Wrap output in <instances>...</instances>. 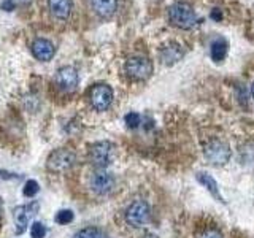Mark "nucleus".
Here are the masks:
<instances>
[{"mask_svg":"<svg viewBox=\"0 0 254 238\" xmlns=\"http://www.w3.org/2000/svg\"><path fill=\"white\" fill-rule=\"evenodd\" d=\"M169 19L175 27L183 30L192 29L200 22L195 11L192 10V6L185 2H177L169 8Z\"/></svg>","mask_w":254,"mask_h":238,"instance_id":"nucleus-1","label":"nucleus"},{"mask_svg":"<svg viewBox=\"0 0 254 238\" xmlns=\"http://www.w3.org/2000/svg\"><path fill=\"white\" fill-rule=\"evenodd\" d=\"M126 73L135 81H145L153 73V63L145 56H132L126 60Z\"/></svg>","mask_w":254,"mask_h":238,"instance_id":"nucleus-2","label":"nucleus"},{"mask_svg":"<svg viewBox=\"0 0 254 238\" xmlns=\"http://www.w3.org/2000/svg\"><path fill=\"white\" fill-rule=\"evenodd\" d=\"M203 156L206 159V162H210L214 167L224 165L230 161V156H232V151L230 146L226 141L222 140H211L208 145L203 149Z\"/></svg>","mask_w":254,"mask_h":238,"instance_id":"nucleus-3","label":"nucleus"},{"mask_svg":"<svg viewBox=\"0 0 254 238\" xmlns=\"http://www.w3.org/2000/svg\"><path fill=\"white\" fill-rule=\"evenodd\" d=\"M115 145L110 141H97L89 149V159L97 169H105L115 159Z\"/></svg>","mask_w":254,"mask_h":238,"instance_id":"nucleus-4","label":"nucleus"},{"mask_svg":"<svg viewBox=\"0 0 254 238\" xmlns=\"http://www.w3.org/2000/svg\"><path fill=\"white\" fill-rule=\"evenodd\" d=\"M75 161L76 157L75 154L71 153L70 149H58V151H53L48 157L46 161V167L50 172H54V173H64L70 170L71 167L75 165Z\"/></svg>","mask_w":254,"mask_h":238,"instance_id":"nucleus-5","label":"nucleus"},{"mask_svg":"<svg viewBox=\"0 0 254 238\" xmlns=\"http://www.w3.org/2000/svg\"><path fill=\"white\" fill-rule=\"evenodd\" d=\"M151 218V208L146 202L135 200L129 205V208L126 210V221L127 224L132 227H141L145 226Z\"/></svg>","mask_w":254,"mask_h":238,"instance_id":"nucleus-6","label":"nucleus"},{"mask_svg":"<svg viewBox=\"0 0 254 238\" xmlns=\"http://www.w3.org/2000/svg\"><path fill=\"white\" fill-rule=\"evenodd\" d=\"M89 100L92 108L105 111L113 102V89L108 84H95L89 92Z\"/></svg>","mask_w":254,"mask_h":238,"instance_id":"nucleus-7","label":"nucleus"},{"mask_svg":"<svg viewBox=\"0 0 254 238\" xmlns=\"http://www.w3.org/2000/svg\"><path fill=\"white\" fill-rule=\"evenodd\" d=\"M89 186L95 194L105 195L111 192L115 187V177L111 173L105 172L103 169H99L97 172L92 173V177L89 179Z\"/></svg>","mask_w":254,"mask_h":238,"instance_id":"nucleus-8","label":"nucleus"},{"mask_svg":"<svg viewBox=\"0 0 254 238\" xmlns=\"http://www.w3.org/2000/svg\"><path fill=\"white\" fill-rule=\"evenodd\" d=\"M56 84L61 91L64 92H73L78 86V71L73 68V67H62L58 70V73H56V78H54Z\"/></svg>","mask_w":254,"mask_h":238,"instance_id":"nucleus-9","label":"nucleus"},{"mask_svg":"<svg viewBox=\"0 0 254 238\" xmlns=\"http://www.w3.org/2000/svg\"><path fill=\"white\" fill-rule=\"evenodd\" d=\"M38 211V202H32L30 205H24L14 208V224L16 234H22L27 229V222L30 218H34Z\"/></svg>","mask_w":254,"mask_h":238,"instance_id":"nucleus-10","label":"nucleus"},{"mask_svg":"<svg viewBox=\"0 0 254 238\" xmlns=\"http://www.w3.org/2000/svg\"><path fill=\"white\" fill-rule=\"evenodd\" d=\"M30 51H32V54H34L35 59L42 60V62H48V60H51L54 58L56 48H54V45L50 42V40H46V38H37V40H34V42H32Z\"/></svg>","mask_w":254,"mask_h":238,"instance_id":"nucleus-11","label":"nucleus"},{"mask_svg":"<svg viewBox=\"0 0 254 238\" xmlns=\"http://www.w3.org/2000/svg\"><path fill=\"white\" fill-rule=\"evenodd\" d=\"M183 56H185V50L178 43L165 45L161 50V53H159V58H161L164 65H173V63H177L183 59Z\"/></svg>","mask_w":254,"mask_h":238,"instance_id":"nucleus-12","label":"nucleus"},{"mask_svg":"<svg viewBox=\"0 0 254 238\" xmlns=\"http://www.w3.org/2000/svg\"><path fill=\"white\" fill-rule=\"evenodd\" d=\"M48 8L54 18L65 21L70 18L71 10H73V2L71 0H48Z\"/></svg>","mask_w":254,"mask_h":238,"instance_id":"nucleus-13","label":"nucleus"},{"mask_svg":"<svg viewBox=\"0 0 254 238\" xmlns=\"http://www.w3.org/2000/svg\"><path fill=\"white\" fill-rule=\"evenodd\" d=\"M92 10L100 18L108 19L118 10V0H92Z\"/></svg>","mask_w":254,"mask_h":238,"instance_id":"nucleus-14","label":"nucleus"},{"mask_svg":"<svg viewBox=\"0 0 254 238\" xmlns=\"http://www.w3.org/2000/svg\"><path fill=\"white\" fill-rule=\"evenodd\" d=\"M227 50H229V43H227V40L226 38H222V37H216L211 42L210 45V56H211V59L219 63L226 59V56H227Z\"/></svg>","mask_w":254,"mask_h":238,"instance_id":"nucleus-15","label":"nucleus"},{"mask_svg":"<svg viewBox=\"0 0 254 238\" xmlns=\"http://www.w3.org/2000/svg\"><path fill=\"white\" fill-rule=\"evenodd\" d=\"M197 181L200 182L202 186H205L206 190H208V192H210L214 198H216V200L224 202V200H222L221 194H219V187H218V184H216V181H214V178L211 177V175L205 173V172H198V173H197Z\"/></svg>","mask_w":254,"mask_h":238,"instance_id":"nucleus-16","label":"nucleus"},{"mask_svg":"<svg viewBox=\"0 0 254 238\" xmlns=\"http://www.w3.org/2000/svg\"><path fill=\"white\" fill-rule=\"evenodd\" d=\"M75 238H105L103 232L97 227H86L75 235Z\"/></svg>","mask_w":254,"mask_h":238,"instance_id":"nucleus-17","label":"nucleus"},{"mask_svg":"<svg viewBox=\"0 0 254 238\" xmlns=\"http://www.w3.org/2000/svg\"><path fill=\"white\" fill-rule=\"evenodd\" d=\"M38 190H40V187H38V182L35 179H29L26 184H24V195H26V197L37 195Z\"/></svg>","mask_w":254,"mask_h":238,"instance_id":"nucleus-18","label":"nucleus"},{"mask_svg":"<svg viewBox=\"0 0 254 238\" xmlns=\"http://www.w3.org/2000/svg\"><path fill=\"white\" fill-rule=\"evenodd\" d=\"M126 124H127V127H130V129H137V127L141 124V116L138 115V113H127L126 115Z\"/></svg>","mask_w":254,"mask_h":238,"instance_id":"nucleus-19","label":"nucleus"},{"mask_svg":"<svg viewBox=\"0 0 254 238\" xmlns=\"http://www.w3.org/2000/svg\"><path fill=\"white\" fill-rule=\"evenodd\" d=\"M71 221H73V211L70 210H62L56 214V222L58 224H68Z\"/></svg>","mask_w":254,"mask_h":238,"instance_id":"nucleus-20","label":"nucleus"},{"mask_svg":"<svg viewBox=\"0 0 254 238\" xmlns=\"http://www.w3.org/2000/svg\"><path fill=\"white\" fill-rule=\"evenodd\" d=\"M30 235H32V238H45L46 227L42 224V222H34L30 227Z\"/></svg>","mask_w":254,"mask_h":238,"instance_id":"nucleus-21","label":"nucleus"},{"mask_svg":"<svg viewBox=\"0 0 254 238\" xmlns=\"http://www.w3.org/2000/svg\"><path fill=\"white\" fill-rule=\"evenodd\" d=\"M200 238H222V235H221V232H218V230L208 229V230H205V232L200 235Z\"/></svg>","mask_w":254,"mask_h":238,"instance_id":"nucleus-22","label":"nucleus"},{"mask_svg":"<svg viewBox=\"0 0 254 238\" xmlns=\"http://www.w3.org/2000/svg\"><path fill=\"white\" fill-rule=\"evenodd\" d=\"M0 8L5 11H13L16 8V3H14V0H3V2L0 3Z\"/></svg>","mask_w":254,"mask_h":238,"instance_id":"nucleus-23","label":"nucleus"},{"mask_svg":"<svg viewBox=\"0 0 254 238\" xmlns=\"http://www.w3.org/2000/svg\"><path fill=\"white\" fill-rule=\"evenodd\" d=\"M211 18H214V19H219V18H221V13H219V10H214V11H213V14H211Z\"/></svg>","mask_w":254,"mask_h":238,"instance_id":"nucleus-24","label":"nucleus"},{"mask_svg":"<svg viewBox=\"0 0 254 238\" xmlns=\"http://www.w3.org/2000/svg\"><path fill=\"white\" fill-rule=\"evenodd\" d=\"M141 238H159L157 235H154V234H145Z\"/></svg>","mask_w":254,"mask_h":238,"instance_id":"nucleus-25","label":"nucleus"},{"mask_svg":"<svg viewBox=\"0 0 254 238\" xmlns=\"http://www.w3.org/2000/svg\"><path fill=\"white\" fill-rule=\"evenodd\" d=\"M251 92H253V97H254V83H253V87H251Z\"/></svg>","mask_w":254,"mask_h":238,"instance_id":"nucleus-26","label":"nucleus"}]
</instances>
